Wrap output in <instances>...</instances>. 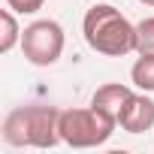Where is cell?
<instances>
[{"label": "cell", "instance_id": "obj_1", "mask_svg": "<svg viewBox=\"0 0 154 154\" xmlns=\"http://www.w3.org/2000/svg\"><path fill=\"white\" fill-rule=\"evenodd\" d=\"M12 148H54L60 139V109L54 106H15L6 112L0 127Z\"/></svg>", "mask_w": 154, "mask_h": 154}, {"label": "cell", "instance_id": "obj_2", "mask_svg": "<svg viewBox=\"0 0 154 154\" xmlns=\"http://www.w3.org/2000/svg\"><path fill=\"white\" fill-rule=\"evenodd\" d=\"M82 33L85 42L106 57H124L136 51V24H130L121 9L109 3H94L85 18H82Z\"/></svg>", "mask_w": 154, "mask_h": 154}, {"label": "cell", "instance_id": "obj_3", "mask_svg": "<svg viewBox=\"0 0 154 154\" xmlns=\"http://www.w3.org/2000/svg\"><path fill=\"white\" fill-rule=\"evenodd\" d=\"M118 121L97 106L88 109H63L60 112V139L69 148H97L106 145Z\"/></svg>", "mask_w": 154, "mask_h": 154}, {"label": "cell", "instance_id": "obj_4", "mask_svg": "<svg viewBox=\"0 0 154 154\" xmlns=\"http://www.w3.org/2000/svg\"><path fill=\"white\" fill-rule=\"evenodd\" d=\"M63 45H66V36H63V27L54 18H36L21 33L24 60L33 63V66H51V63H57L60 54H63Z\"/></svg>", "mask_w": 154, "mask_h": 154}, {"label": "cell", "instance_id": "obj_5", "mask_svg": "<svg viewBox=\"0 0 154 154\" xmlns=\"http://www.w3.org/2000/svg\"><path fill=\"white\" fill-rule=\"evenodd\" d=\"M118 127L124 133H148L154 127V100L148 97V91H139L130 97V103L118 118Z\"/></svg>", "mask_w": 154, "mask_h": 154}, {"label": "cell", "instance_id": "obj_6", "mask_svg": "<svg viewBox=\"0 0 154 154\" xmlns=\"http://www.w3.org/2000/svg\"><path fill=\"white\" fill-rule=\"evenodd\" d=\"M133 94H136L133 88H127V85H121V82H109V85H100V88L94 91L91 106L103 109L106 115H112V118L118 121V118H121V112H124V106L130 103V97H133Z\"/></svg>", "mask_w": 154, "mask_h": 154}, {"label": "cell", "instance_id": "obj_7", "mask_svg": "<svg viewBox=\"0 0 154 154\" xmlns=\"http://www.w3.org/2000/svg\"><path fill=\"white\" fill-rule=\"evenodd\" d=\"M130 82L139 91L154 94V54H139L136 63L130 66Z\"/></svg>", "mask_w": 154, "mask_h": 154}, {"label": "cell", "instance_id": "obj_8", "mask_svg": "<svg viewBox=\"0 0 154 154\" xmlns=\"http://www.w3.org/2000/svg\"><path fill=\"white\" fill-rule=\"evenodd\" d=\"M15 15H18V12H12L9 6L0 12V24H3V33H0V51H3V54H9L15 45H21V33H24V30L18 27Z\"/></svg>", "mask_w": 154, "mask_h": 154}, {"label": "cell", "instance_id": "obj_9", "mask_svg": "<svg viewBox=\"0 0 154 154\" xmlns=\"http://www.w3.org/2000/svg\"><path fill=\"white\" fill-rule=\"evenodd\" d=\"M136 54H154V15L136 24Z\"/></svg>", "mask_w": 154, "mask_h": 154}, {"label": "cell", "instance_id": "obj_10", "mask_svg": "<svg viewBox=\"0 0 154 154\" xmlns=\"http://www.w3.org/2000/svg\"><path fill=\"white\" fill-rule=\"evenodd\" d=\"M42 3L45 0H6V6L12 12H18V15H33V12L42 9Z\"/></svg>", "mask_w": 154, "mask_h": 154}, {"label": "cell", "instance_id": "obj_11", "mask_svg": "<svg viewBox=\"0 0 154 154\" xmlns=\"http://www.w3.org/2000/svg\"><path fill=\"white\" fill-rule=\"evenodd\" d=\"M139 3H145V6H154V0H139Z\"/></svg>", "mask_w": 154, "mask_h": 154}]
</instances>
